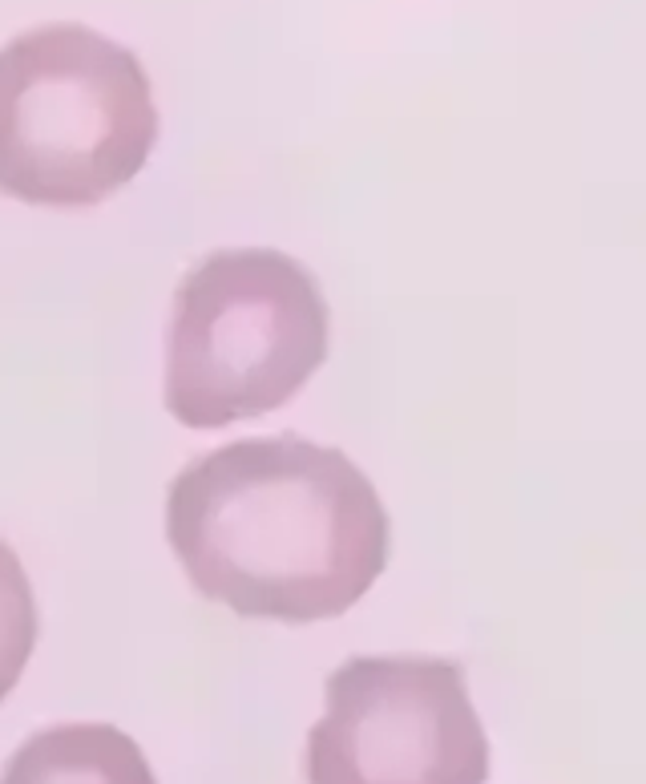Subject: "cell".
<instances>
[{"label": "cell", "mask_w": 646, "mask_h": 784, "mask_svg": "<svg viewBox=\"0 0 646 784\" xmlns=\"http://www.w3.org/2000/svg\"><path fill=\"white\" fill-rule=\"evenodd\" d=\"M319 279L275 247H223L186 271L166 328V409L223 429L287 405L328 360Z\"/></svg>", "instance_id": "3"}, {"label": "cell", "mask_w": 646, "mask_h": 784, "mask_svg": "<svg viewBox=\"0 0 646 784\" xmlns=\"http://www.w3.org/2000/svg\"><path fill=\"white\" fill-rule=\"evenodd\" d=\"M158 110L134 53L81 25L0 49V190L33 207H93L150 158Z\"/></svg>", "instance_id": "2"}, {"label": "cell", "mask_w": 646, "mask_h": 784, "mask_svg": "<svg viewBox=\"0 0 646 784\" xmlns=\"http://www.w3.org/2000/svg\"><path fill=\"white\" fill-rule=\"evenodd\" d=\"M307 784H485L489 736L465 667L433 655H360L323 688Z\"/></svg>", "instance_id": "4"}, {"label": "cell", "mask_w": 646, "mask_h": 784, "mask_svg": "<svg viewBox=\"0 0 646 784\" xmlns=\"http://www.w3.org/2000/svg\"><path fill=\"white\" fill-rule=\"evenodd\" d=\"M37 647V599L21 558L0 542V704L21 683Z\"/></svg>", "instance_id": "6"}, {"label": "cell", "mask_w": 646, "mask_h": 784, "mask_svg": "<svg viewBox=\"0 0 646 784\" xmlns=\"http://www.w3.org/2000/svg\"><path fill=\"white\" fill-rule=\"evenodd\" d=\"M0 784H158L146 752L114 724H57L29 736Z\"/></svg>", "instance_id": "5"}, {"label": "cell", "mask_w": 646, "mask_h": 784, "mask_svg": "<svg viewBox=\"0 0 646 784\" xmlns=\"http://www.w3.org/2000/svg\"><path fill=\"white\" fill-rule=\"evenodd\" d=\"M166 538L194 591L243 619H336L388 566L376 485L295 433L198 453L170 481Z\"/></svg>", "instance_id": "1"}]
</instances>
